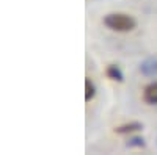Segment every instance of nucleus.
I'll use <instances>...</instances> for the list:
<instances>
[{
	"label": "nucleus",
	"mask_w": 157,
	"mask_h": 155,
	"mask_svg": "<svg viewBox=\"0 0 157 155\" xmlns=\"http://www.w3.org/2000/svg\"><path fill=\"white\" fill-rule=\"evenodd\" d=\"M104 24L105 27L113 30V31H130L135 28V19L129 14H123V13H112L104 17Z\"/></svg>",
	"instance_id": "obj_1"
},
{
	"label": "nucleus",
	"mask_w": 157,
	"mask_h": 155,
	"mask_svg": "<svg viewBox=\"0 0 157 155\" xmlns=\"http://www.w3.org/2000/svg\"><path fill=\"white\" fill-rule=\"evenodd\" d=\"M140 71L146 77H157V58H146L140 64Z\"/></svg>",
	"instance_id": "obj_2"
},
{
	"label": "nucleus",
	"mask_w": 157,
	"mask_h": 155,
	"mask_svg": "<svg viewBox=\"0 0 157 155\" xmlns=\"http://www.w3.org/2000/svg\"><path fill=\"white\" fill-rule=\"evenodd\" d=\"M143 100L148 105H157V82L149 83L143 91Z\"/></svg>",
	"instance_id": "obj_3"
},
{
	"label": "nucleus",
	"mask_w": 157,
	"mask_h": 155,
	"mask_svg": "<svg viewBox=\"0 0 157 155\" xmlns=\"http://www.w3.org/2000/svg\"><path fill=\"white\" fill-rule=\"evenodd\" d=\"M143 128V124L140 122H130V124H124V125H120L115 128L116 133H130V132H137V130H141Z\"/></svg>",
	"instance_id": "obj_4"
},
{
	"label": "nucleus",
	"mask_w": 157,
	"mask_h": 155,
	"mask_svg": "<svg viewBox=\"0 0 157 155\" xmlns=\"http://www.w3.org/2000/svg\"><path fill=\"white\" fill-rule=\"evenodd\" d=\"M107 75L110 77L112 80H115V82H123L124 80V75H123L121 69L118 68L116 64H110L109 69H107Z\"/></svg>",
	"instance_id": "obj_5"
},
{
	"label": "nucleus",
	"mask_w": 157,
	"mask_h": 155,
	"mask_svg": "<svg viewBox=\"0 0 157 155\" xmlns=\"http://www.w3.org/2000/svg\"><path fill=\"white\" fill-rule=\"evenodd\" d=\"M94 94H96V86H94V83L91 82V79H86V80H85V100L90 102L91 99L94 97Z\"/></svg>",
	"instance_id": "obj_6"
},
{
	"label": "nucleus",
	"mask_w": 157,
	"mask_h": 155,
	"mask_svg": "<svg viewBox=\"0 0 157 155\" xmlns=\"http://www.w3.org/2000/svg\"><path fill=\"white\" fill-rule=\"evenodd\" d=\"M127 146L129 147H145V139L140 136H132V138H129Z\"/></svg>",
	"instance_id": "obj_7"
}]
</instances>
